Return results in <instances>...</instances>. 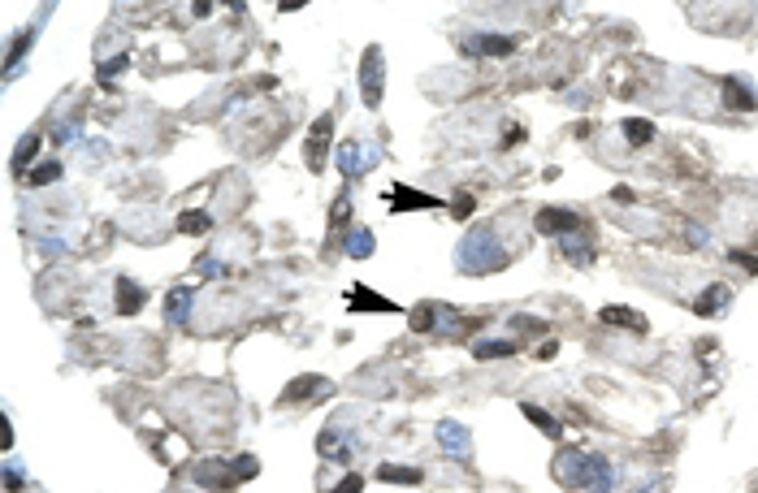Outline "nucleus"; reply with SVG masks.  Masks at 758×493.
<instances>
[{
    "mask_svg": "<svg viewBox=\"0 0 758 493\" xmlns=\"http://www.w3.org/2000/svg\"><path fill=\"white\" fill-rule=\"evenodd\" d=\"M603 320L607 324H624V329H633V334H645V320L633 307H603Z\"/></svg>",
    "mask_w": 758,
    "mask_h": 493,
    "instance_id": "obj_13",
    "label": "nucleus"
},
{
    "mask_svg": "<svg viewBox=\"0 0 758 493\" xmlns=\"http://www.w3.org/2000/svg\"><path fill=\"white\" fill-rule=\"evenodd\" d=\"M464 52H472V57H512L516 39L512 35H468Z\"/></svg>",
    "mask_w": 758,
    "mask_h": 493,
    "instance_id": "obj_4",
    "label": "nucleus"
},
{
    "mask_svg": "<svg viewBox=\"0 0 758 493\" xmlns=\"http://www.w3.org/2000/svg\"><path fill=\"white\" fill-rule=\"evenodd\" d=\"M351 312H399L390 299H382V295H368L364 286H355L351 290Z\"/></svg>",
    "mask_w": 758,
    "mask_h": 493,
    "instance_id": "obj_12",
    "label": "nucleus"
},
{
    "mask_svg": "<svg viewBox=\"0 0 758 493\" xmlns=\"http://www.w3.org/2000/svg\"><path fill=\"white\" fill-rule=\"evenodd\" d=\"M628 139L633 143H650V139H655V126H650V122H628Z\"/></svg>",
    "mask_w": 758,
    "mask_h": 493,
    "instance_id": "obj_21",
    "label": "nucleus"
},
{
    "mask_svg": "<svg viewBox=\"0 0 758 493\" xmlns=\"http://www.w3.org/2000/svg\"><path fill=\"white\" fill-rule=\"evenodd\" d=\"M199 272L204 277H222V260H199Z\"/></svg>",
    "mask_w": 758,
    "mask_h": 493,
    "instance_id": "obj_27",
    "label": "nucleus"
},
{
    "mask_svg": "<svg viewBox=\"0 0 758 493\" xmlns=\"http://www.w3.org/2000/svg\"><path fill=\"white\" fill-rule=\"evenodd\" d=\"M438 446H442L451 459H468V455H472V437H468V428H464V424L442 420V424H438Z\"/></svg>",
    "mask_w": 758,
    "mask_h": 493,
    "instance_id": "obj_5",
    "label": "nucleus"
},
{
    "mask_svg": "<svg viewBox=\"0 0 758 493\" xmlns=\"http://www.w3.org/2000/svg\"><path fill=\"white\" fill-rule=\"evenodd\" d=\"M472 355L477 359H503V355H516V342H477Z\"/></svg>",
    "mask_w": 758,
    "mask_h": 493,
    "instance_id": "obj_15",
    "label": "nucleus"
},
{
    "mask_svg": "<svg viewBox=\"0 0 758 493\" xmlns=\"http://www.w3.org/2000/svg\"><path fill=\"white\" fill-rule=\"evenodd\" d=\"M330 134H334V117H316V126H312V134H308V147H303L308 169H321V164H325V152H330Z\"/></svg>",
    "mask_w": 758,
    "mask_h": 493,
    "instance_id": "obj_6",
    "label": "nucleus"
},
{
    "mask_svg": "<svg viewBox=\"0 0 758 493\" xmlns=\"http://www.w3.org/2000/svg\"><path fill=\"white\" fill-rule=\"evenodd\" d=\"M321 394H330V381H325V376H299L282 398H286V403H299V398H321Z\"/></svg>",
    "mask_w": 758,
    "mask_h": 493,
    "instance_id": "obj_9",
    "label": "nucleus"
},
{
    "mask_svg": "<svg viewBox=\"0 0 758 493\" xmlns=\"http://www.w3.org/2000/svg\"><path fill=\"white\" fill-rule=\"evenodd\" d=\"M524 415H529V420H533V424H537V428H541V433H551V437H559V433H564V428H559V420H555V415H546V411H541V407H533V403H529V407H524Z\"/></svg>",
    "mask_w": 758,
    "mask_h": 493,
    "instance_id": "obj_17",
    "label": "nucleus"
},
{
    "mask_svg": "<svg viewBox=\"0 0 758 493\" xmlns=\"http://www.w3.org/2000/svg\"><path fill=\"white\" fill-rule=\"evenodd\" d=\"M537 230L541 234H572V230H581V216H572L568 208H541L537 212Z\"/></svg>",
    "mask_w": 758,
    "mask_h": 493,
    "instance_id": "obj_7",
    "label": "nucleus"
},
{
    "mask_svg": "<svg viewBox=\"0 0 758 493\" xmlns=\"http://www.w3.org/2000/svg\"><path fill=\"white\" fill-rule=\"evenodd\" d=\"M57 174H61V164H39V169L31 174V186H48V182L57 178Z\"/></svg>",
    "mask_w": 758,
    "mask_h": 493,
    "instance_id": "obj_22",
    "label": "nucleus"
},
{
    "mask_svg": "<svg viewBox=\"0 0 758 493\" xmlns=\"http://www.w3.org/2000/svg\"><path fill=\"white\" fill-rule=\"evenodd\" d=\"M31 39H35V35H31V31H26V35H18V43H14V52H9V74H14V70H18V61H22V52H26V48H31Z\"/></svg>",
    "mask_w": 758,
    "mask_h": 493,
    "instance_id": "obj_24",
    "label": "nucleus"
},
{
    "mask_svg": "<svg viewBox=\"0 0 758 493\" xmlns=\"http://www.w3.org/2000/svg\"><path fill=\"white\" fill-rule=\"evenodd\" d=\"M382 70H386V61H382V48H364V61H360V91H364V104L368 108H377L382 104Z\"/></svg>",
    "mask_w": 758,
    "mask_h": 493,
    "instance_id": "obj_2",
    "label": "nucleus"
},
{
    "mask_svg": "<svg viewBox=\"0 0 758 493\" xmlns=\"http://www.w3.org/2000/svg\"><path fill=\"white\" fill-rule=\"evenodd\" d=\"M368 251H373V234H368V230H351V238H347V255L364 260Z\"/></svg>",
    "mask_w": 758,
    "mask_h": 493,
    "instance_id": "obj_19",
    "label": "nucleus"
},
{
    "mask_svg": "<svg viewBox=\"0 0 758 493\" xmlns=\"http://www.w3.org/2000/svg\"><path fill=\"white\" fill-rule=\"evenodd\" d=\"M178 230H187V234H204V230H212V216H208V212H182Z\"/></svg>",
    "mask_w": 758,
    "mask_h": 493,
    "instance_id": "obj_18",
    "label": "nucleus"
},
{
    "mask_svg": "<svg viewBox=\"0 0 758 493\" xmlns=\"http://www.w3.org/2000/svg\"><path fill=\"white\" fill-rule=\"evenodd\" d=\"M360 489H364V480H360V476H347V480H338V484H334V493H360Z\"/></svg>",
    "mask_w": 758,
    "mask_h": 493,
    "instance_id": "obj_26",
    "label": "nucleus"
},
{
    "mask_svg": "<svg viewBox=\"0 0 758 493\" xmlns=\"http://www.w3.org/2000/svg\"><path fill=\"white\" fill-rule=\"evenodd\" d=\"M35 152H39V139H35V134H31V139H22V147H18V156H14V169H22V164H26Z\"/></svg>",
    "mask_w": 758,
    "mask_h": 493,
    "instance_id": "obj_23",
    "label": "nucleus"
},
{
    "mask_svg": "<svg viewBox=\"0 0 758 493\" xmlns=\"http://www.w3.org/2000/svg\"><path fill=\"white\" fill-rule=\"evenodd\" d=\"M118 70H126V57H113V61H108L100 74H118Z\"/></svg>",
    "mask_w": 758,
    "mask_h": 493,
    "instance_id": "obj_28",
    "label": "nucleus"
},
{
    "mask_svg": "<svg viewBox=\"0 0 758 493\" xmlns=\"http://www.w3.org/2000/svg\"><path fill=\"white\" fill-rule=\"evenodd\" d=\"M390 208H395V212H407V208H438V199L425 195V191H407V186H399V191L390 195Z\"/></svg>",
    "mask_w": 758,
    "mask_h": 493,
    "instance_id": "obj_11",
    "label": "nucleus"
},
{
    "mask_svg": "<svg viewBox=\"0 0 758 493\" xmlns=\"http://www.w3.org/2000/svg\"><path fill=\"white\" fill-rule=\"evenodd\" d=\"M460 268L464 272H494V268H503L507 264V255H503V247H499V238L490 234V230H472L464 243H460Z\"/></svg>",
    "mask_w": 758,
    "mask_h": 493,
    "instance_id": "obj_1",
    "label": "nucleus"
},
{
    "mask_svg": "<svg viewBox=\"0 0 758 493\" xmlns=\"http://www.w3.org/2000/svg\"><path fill=\"white\" fill-rule=\"evenodd\" d=\"M720 303H728V290H724V286H711L707 299H697V312H715Z\"/></svg>",
    "mask_w": 758,
    "mask_h": 493,
    "instance_id": "obj_20",
    "label": "nucleus"
},
{
    "mask_svg": "<svg viewBox=\"0 0 758 493\" xmlns=\"http://www.w3.org/2000/svg\"><path fill=\"white\" fill-rule=\"evenodd\" d=\"M377 147H368V143H343L338 147V169L347 174V178H360V174H368L373 164H377Z\"/></svg>",
    "mask_w": 758,
    "mask_h": 493,
    "instance_id": "obj_3",
    "label": "nucleus"
},
{
    "mask_svg": "<svg viewBox=\"0 0 758 493\" xmlns=\"http://www.w3.org/2000/svg\"><path fill=\"white\" fill-rule=\"evenodd\" d=\"M377 480H390V484H416L420 472H416V467H377Z\"/></svg>",
    "mask_w": 758,
    "mask_h": 493,
    "instance_id": "obj_16",
    "label": "nucleus"
},
{
    "mask_svg": "<svg viewBox=\"0 0 758 493\" xmlns=\"http://www.w3.org/2000/svg\"><path fill=\"white\" fill-rule=\"evenodd\" d=\"M18 489H22V476L14 463H5V493H18Z\"/></svg>",
    "mask_w": 758,
    "mask_h": 493,
    "instance_id": "obj_25",
    "label": "nucleus"
},
{
    "mask_svg": "<svg viewBox=\"0 0 758 493\" xmlns=\"http://www.w3.org/2000/svg\"><path fill=\"white\" fill-rule=\"evenodd\" d=\"M581 493H611V467H607V459L589 455V467H585V484H581Z\"/></svg>",
    "mask_w": 758,
    "mask_h": 493,
    "instance_id": "obj_8",
    "label": "nucleus"
},
{
    "mask_svg": "<svg viewBox=\"0 0 758 493\" xmlns=\"http://www.w3.org/2000/svg\"><path fill=\"white\" fill-rule=\"evenodd\" d=\"M191 303H195V290H191V286H178V290H170V299H165V316L182 324V320L191 316Z\"/></svg>",
    "mask_w": 758,
    "mask_h": 493,
    "instance_id": "obj_10",
    "label": "nucleus"
},
{
    "mask_svg": "<svg viewBox=\"0 0 758 493\" xmlns=\"http://www.w3.org/2000/svg\"><path fill=\"white\" fill-rule=\"evenodd\" d=\"M139 307H143V290H139L135 282H118V312L130 316V312H139Z\"/></svg>",
    "mask_w": 758,
    "mask_h": 493,
    "instance_id": "obj_14",
    "label": "nucleus"
}]
</instances>
